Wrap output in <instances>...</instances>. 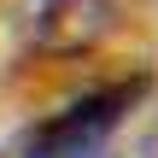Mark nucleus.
I'll use <instances>...</instances> for the list:
<instances>
[{"instance_id":"f03ea898","label":"nucleus","mask_w":158,"mask_h":158,"mask_svg":"<svg viewBox=\"0 0 158 158\" xmlns=\"http://www.w3.org/2000/svg\"><path fill=\"white\" fill-rule=\"evenodd\" d=\"M18 29L35 53L76 59V53H94L117 29V0H23Z\"/></svg>"},{"instance_id":"f257e3e1","label":"nucleus","mask_w":158,"mask_h":158,"mask_svg":"<svg viewBox=\"0 0 158 158\" xmlns=\"http://www.w3.org/2000/svg\"><path fill=\"white\" fill-rule=\"evenodd\" d=\"M135 100H141V82H111L100 94L70 100L53 123H41L29 135L23 158H100V147L117 135V123L135 111Z\"/></svg>"}]
</instances>
